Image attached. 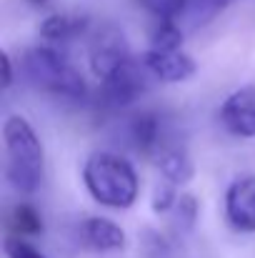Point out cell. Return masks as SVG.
Wrapping results in <instances>:
<instances>
[{"mask_svg":"<svg viewBox=\"0 0 255 258\" xmlns=\"http://www.w3.org/2000/svg\"><path fill=\"white\" fill-rule=\"evenodd\" d=\"M3 138L8 151L5 171L10 185L25 196L35 193L38 185L43 183V171H45V153L35 128L23 115H8L3 123Z\"/></svg>","mask_w":255,"mask_h":258,"instance_id":"1","label":"cell"},{"mask_svg":"<svg viewBox=\"0 0 255 258\" xmlns=\"http://www.w3.org/2000/svg\"><path fill=\"white\" fill-rule=\"evenodd\" d=\"M83 183L95 203L120 211L130 208L140 193L135 168L115 153H93L83 166Z\"/></svg>","mask_w":255,"mask_h":258,"instance_id":"2","label":"cell"},{"mask_svg":"<svg viewBox=\"0 0 255 258\" xmlns=\"http://www.w3.org/2000/svg\"><path fill=\"white\" fill-rule=\"evenodd\" d=\"M23 71L28 81L40 90H48L60 98H83L85 81L80 71L55 48H30L23 55Z\"/></svg>","mask_w":255,"mask_h":258,"instance_id":"3","label":"cell"},{"mask_svg":"<svg viewBox=\"0 0 255 258\" xmlns=\"http://www.w3.org/2000/svg\"><path fill=\"white\" fill-rule=\"evenodd\" d=\"M153 78L155 76L145 60L138 63L133 58H125L115 71L100 78V98L110 108H128L150 88Z\"/></svg>","mask_w":255,"mask_h":258,"instance_id":"4","label":"cell"},{"mask_svg":"<svg viewBox=\"0 0 255 258\" xmlns=\"http://www.w3.org/2000/svg\"><path fill=\"white\" fill-rule=\"evenodd\" d=\"M125 138L128 143L145 158H155L163 148H168L170 143L180 141L173 131L168 120L163 115H158L155 110H140L135 113L128 125H125Z\"/></svg>","mask_w":255,"mask_h":258,"instance_id":"5","label":"cell"},{"mask_svg":"<svg viewBox=\"0 0 255 258\" xmlns=\"http://www.w3.org/2000/svg\"><path fill=\"white\" fill-rule=\"evenodd\" d=\"M125 58H130V48H128L123 30L115 28V25H103L90 40V68H93V73L98 78H105Z\"/></svg>","mask_w":255,"mask_h":258,"instance_id":"6","label":"cell"},{"mask_svg":"<svg viewBox=\"0 0 255 258\" xmlns=\"http://www.w3.org/2000/svg\"><path fill=\"white\" fill-rule=\"evenodd\" d=\"M220 123L235 138H255V86L238 88L225 98Z\"/></svg>","mask_w":255,"mask_h":258,"instance_id":"7","label":"cell"},{"mask_svg":"<svg viewBox=\"0 0 255 258\" xmlns=\"http://www.w3.org/2000/svg\"><path fill=\"white\" fill-rule=\"evenodd\" d=\"M225 216L238 233H255V175H243L228 185Z\"/></svg>","mask_w":255,"mask_h":258,"instance_id":"8","label":"cell"},{"mask_svg":"<svg viewBox=\"0 0 255 258\" xmlns=\"http://www.w3.org/2000/svg\"><path fill=\"white\" fill-rule=\"evenodd\" d=\"M145 63H148V68L153 71V76L160 83H183V81L193 78L195 71H198V63L188 53H183L180 48H173V50H148Z\"/></svg>","mask_w":255,"mask_h":258,"instance_id":"9","label":"cell"},{"mask_svg":"<svg viewBox=\"0 0 255 258\" xmlns=\"http://www.w3.org/2000/svg\"><path fill=\"white\" fill-rule=\"evenodd\" d=\"M78 233H80L85 246L93 248V251H123L125 243H128L125 231L115 221L100 218V216L85 218L78 228Z\"/></svg>","mask_w":255,"mask_h":258,"instance_id":"10","label":"cell"},{"mask_svg":"<svg viewBox=\"0 0 255 258\" xmlns=\"http://www.w3.org/2000/svg\"><path fill=\"white\" fill-rule=\"evenodd\" d=\"M153 163L160 168L163 178L170 180V183H175V185H185L193 178V173H195V166H193L183 141H175V143H170L168 148H163L153 158Z\"/></svg>","mask_w":255,"mask_h":258,"instance_id":"11","label":"cell"},{"mask_svg":"<svg viewBox=\"0 0 255 258\" xmlns=\"http://www.w3.org/2000/svg\"><path fill=\"white\" fill-rule=\"evenodd\" d=\"M88 30V18L85 15H70V13H53L40 23V35L53 43H65Z\"/></svg>","mask_w":255,"mask_h":258,"instance_id":"12","label":"cell"},{"mask_svg":"<svg viewBox=\"0 0 255 258\" xmlns=\"http://www.w3.org/2000/svg\"><path fill=\"white\" fill-rule=\"evenodd\" d=\"M233 0H188V8L183 13V18L178 20L185 30H195L208 25L223 8H228Z\"/></svg>","mask_w":255,"mask_h":258,"instance_id":"13","label":"cell"},{"mask_svg":"<svg viewBox=\"0 0 255 258\" xmlns=\"http://www.w3.org/2000/svg\"><path fill=\"white\" fill-rule=\"evenodd\" d=\"M8 228L13 236H38L43 233V218L40 213L28 206V203H18L13 211H10V218H8Z\"/></svg>","mask_w":255,"mask_h":258,"instance_id":"14","label":"cell"},{"mask_svg":"<svg viewBox=\"0 0 255 258\" xmlns=\"http://www.w3.org/2000/svg\"><path fill=\"white\" fill-rule=\"evenodd\" d=\"M185 40V28L178 20H158L150 33V50H173Z\"/></svg>","mask_w":255,"mask_h":258,"instance_id":"15","label":"cell"},{"mask_svg":"<svg viewBox=\"0 0 255 258\" xmlns=\"http://www.w3.org/2000/svg\"><path fill=\"white\" fill-rule=\"evenodd\" d=\"M173 223L180 233H190L198 223V213H200V206H198V198L193 193H180L178 196V203L173 206Z\"/></svg>","mask_w":255,"mask_h":258,"instance_id":"16","label":"cell"},{"mask_svg":"<svg viewBox=\"0 0 255 258\" xmlns=\"http://www.w3.org/2000/svg\"><path fill=\"white\" fill-rule=\"evenodd\" d=\"M138 5L158 20H180L188 8V0H138Z\"/></svg>","mask_w":255,"mask_h":258,"instance_id":"17","label":"cell"},{"mask_svg":"<svg viewBox=\"0 0 255 258\" xmlns=\"http://www.w3.org/2000/svg\"><path fill=\"white\" fill-rule=\"evenodd\" d=\"M175 188H178V185L170 183V180H165L163 185L155 188L153 201H150V206H153L155 213H170V211H173V206L178 203V193H175Z\"/></svg>","mask_w":255,"mask_h":258,"instance_id":"18","label":"cell"},{"mask_svg":"<svg viewBox=\"0 0 255 258\" xmlns=\"http://www.w3.org/2000/svg\"><path fill=\"white\" fill-rule=\"evenodd\" d=\"M5 253L8 258H45L35 246H30L23 236H8L5 238Z\"/></svg>","mask_w":255,"mask_h":258,"instance_id":"19","label":"cell"},{"mask_svg":"<svg viewBox=\"0 0 255 258\" xmlns=\"http://www.w3.org/2000/svg\"><path fill=\"white\" fill-rule=\"evenodd\" d=\"M0 60H3V90L13 86V63H10V55L3 50L0 53Z\"/></svg>","mask_w":255,"mask_h":258,"instance_id":"20","label":"cell"},{"mask_svg":"<svg viewBox=\"0 0 255 258\" xmlns=\"http://www.w3.org/2000/svg\"><path fill=\"white\" fill-rule=\"evenodd\" d=\"M30 3H45V0H30Z\"/></svg>","mask_w":255,"mask_h":258,"instance_id":"21","label":"cell"}]
</instances>
